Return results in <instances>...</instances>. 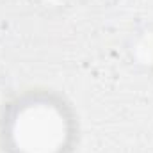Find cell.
Segmentation results:
<instances>
[{"label": "cell", "mask_w": 153, "mask_h": 153, "mask_svg": "<svg viewBox=\"0 0 153 153\" xmlns=\"http://www.w3.org/2000/svg\"><path fill=\"white\" fill-rule=\"evenodd\" d=\"M80 139L76 107L50 85L13 93L0 114V153H76Z\"/></svg>", "instance_id": "cell-1"}, {"label": "cell", "mask_w": 153, "mask_h": 153, "mask_svg": "<svg viewBox=\"0 0 153 153\" xmlns=\"http://www.w3.org/2000/svg\"><path fill=\"white\" fill-rule=\"evenodd\" d=\"M11 96H13V93L9 91L7 82L0 78V114H2V111H4V107H5V103L9 102V98H11Z\"/></svg>", "instance_id": "cell-2"}]
</instances>
